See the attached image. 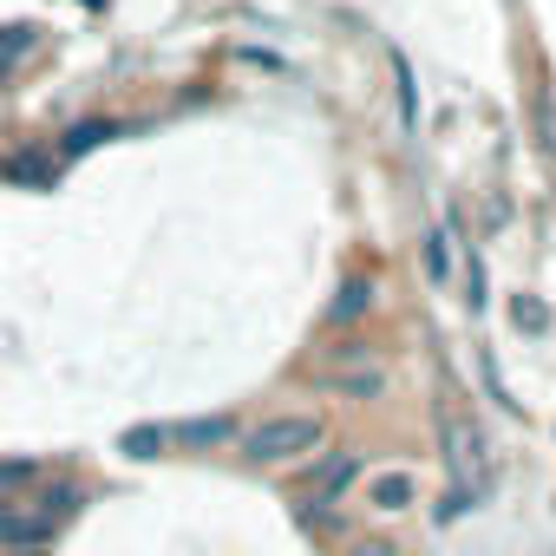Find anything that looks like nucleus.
<instances>
[{"instance_id": "1", "label": "nucleus", "mask_w": 556, "mask_h": 556, "mask_svg": "<svg viewBox=\"0 0 556 556\" xmlns=\"http://www.w3.org/2000/svg\"><path fill=\"white\" fill-rule=\"evenodd\" d=\"M328 445V419L321 413H268L242 432V452L255 465H289V458H308Z\"/></svg>"}, {"instance_id": "5", "label": "nucleus", "mask_w": 556, "mask_h": 556, "mask_svg": "<svg viewBox=\"0 0 556 556\" xmlns=\"http://www.w3.org/2000/svg\"><path fill=\"white\" fill-rule=\"evenodd\" d=\"M348 484H354V458H328V465H321V478L308 484V504H315V510H328Z\"/></svg>"}, {"instance_id": "2", "label": "nucleus", "mask_w": 556, "mask_h": 556, "mask_svg": "<svg viewBox=\"0 0 556 556\" xmlns=\"http://www.w3.org/2000/svg\"><path fill=\"white\" fill-rule=\"evenodd\" d=\"M439 445H445V465H452V484L458 491H478L471 478L484 471V439H478V426L452 406V400H439Z\"/></svg>"}, {"instance_id": "10", "label": "nucleus", "mask_w": 556, "mask_h": 556, "mask_svg": "<svg viewBox=\"0 0 556 556\" xmlns=\"http://www.w3.org/2000/svg\"><path fill=\"white\" fill-rule=\"evenodd\" d=\"M426 268H432V282H445V268H452V262H445V236L426 242Z\"/></svg>"}, {"instance_id": "9", "label": "nucleus", "mask_w": 556, "mask_h": 556, "mask_svg": "<svg viewBox=\"0 0 556 556\" xmlns=\"http://www.w3.org/2000/svg\"><path fill=\"white\" fill-rule=\"evenodd\" d=\"M21 484H34V465H0V497L21 491Z\"/></svg>"}, {"instance_id": "4", "label": "nucleus", "mask_w": 556, "mask_h": 556, "mask_svg": "<svg viewBox=\"0 0 556 556\" xmlns=\"http://www.w3.org/2000/svg\"><path fill=\"white\" fill-rule=\"evenodd\" d=\"M367 504H374L380 517H400V510H413V504H419V478H413V471H400V465H387V471H374V478H367Z\"/></svg>"}, {"instance_id": "11", "label": "nucleus", "mask_w": 556, "mask_h": 556, "mask_svg": "<svg viewBox=\"0 0 556 556\" xmlns=\"http://www.w3.org/2000/svg\"><path fill=\"white\" fill-rule=\"evenodd\" d=\"M348 556H393V549H387V543H354Z\"/></svg>"}, {"instance_id": "3", "label": "nucleus", "mask_w": 556, "mask_h": 556, "mask_svg": "<svg viewBox=\"0 0 556 556\" xmlns=\"http://www.w3.org/2000/svg\"><path fill=\"white\" fill-rule=\"evenodd\" d=\"M60 536V517L34 510L27 497H8L0 504V549H47Z\"/></svg>"}, {"instance_id": "8", "label": "nucleus", "mask_w": 556, "mask_h": 556, "mask_svg": "<svg viewBox=\"0 0 556 556\" xmlns=\"http://www.w3.org/2000/svg\"><path fill=\"white\" fill-rule=\"evenodd\" d=\"M510 315H517V328H530V334H543V328H549V315H543L536 302H517Z\"/></svg>"}, {"instance_id": "7", "label": "nucleus", "mask_w": 556, "mask_h": 556, "mask_svg": "<svg viewBox=\"0 0 556 556\" xmlns=\"http://www.w3.org/2000/svg\"><path fill=\"white\" fill-rule=\"evenodd\" d=\"M328 387H334V393H354V400H374V393H380V374H374V367H367V374H334Z\"/></svg>"}, {"instance_id": "6", "label": "nucleus", "mask_w": 556, "mask_h": 556, "mask_svg": "<svg viewBox=\"0 0 556 556\" xmlns=\"http://www.w3.org/2000/svg\"><path fill=\"white\" fill-rule=\"evenodd\" d=\"M367 308H374V282H348V289H341V302L328 308V321H334V328H348V321H361Z\"/></svg>"}]
</instances>
